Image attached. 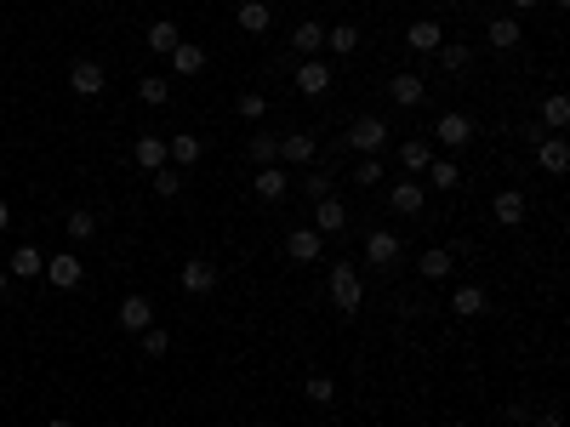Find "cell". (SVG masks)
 <instances>
[{"label":"cell","instance_id":"cell-27","mask_svg":"<svg viewBox=\"0 0 570 427\" xmlns=\"http://www.w3.org/2000/svg\"><path fill=\"white\" fill-rule=\"evenodd\" d=\"M462 183V165L451 160V154H439V160H428V188H439V194H451V188Z\"/></svg>","mask_w":570,"mask_h":427},{"label":"cell","instance_id":"cell-44","mask_svg":"<svg viewBox=\"0 0 570 427\" xmlns=\"http://www.w3.org/2000/svg\"><path fill=\"white\" fill-rule=\"evenodd\" d=\"M531 427H559V416H554V411H547V416H536Z\"/></svg>","mask_w":570,"mask_h":427},{"label":"cell","instance_id":"cell-7","mask_svg":"<svg viewBox=\"0 0 570 427\" xmlns=\"http://www.w3.org/2000/svg\"><path fill=\"white\" fill-rule=\"evenodd\" d=\"M46 280H52L57 291H75L80 280H86V263H80L75 251H57V256H46Z\"/></svg>","mask_w":570,"mask_h":427},{"label":"cell","instance_id":"cell-22","mask_svg":"<svg viewBox=\"0 0 570 427\" xmlns=\"http://www.w3.org/2000/svg\"><path fill=\"white\" fill-rule=\"evenodd\" d=\"M205 69V46H195V40H177V46H172V74L177 80H195Z\"/></svg>","mask_w":570,"mask_h":427},{"label":"cell","instance_id":"cell-2","mask_svg":"<svg viewBox=\"0 0 570 427\" xmlns=\"http://www.w3.org/2000/svg\"><path fill=\"white\" fill-rule=\"evenodd\" d=\"M343 143L354 148V154H383V143H388V120H376V114H360L343 132Z\"/></svg>","mask_w":570,"mask_h":427},{"label":"cell","instance_id":"cell-6","mask_svg":"<svg viewBox=\"0 0 570 427\" xmlns=\"http://www.w3.org/2000/svg\"><path fill=\"white\" fill-rule=\"evenodd\" d=\"M103 85H109L103 63H97V57H75V69H69V92H75V97H97Z\"/></svg>","mask_w":570,"mask_h":427},{"label":"cell","instance_id":"cell-47","mask_svg":"<svg viewBox=\"0 0 570 427\" xmlns=\"http://www.w3.org/2000/svg\"><path fill=\"white\" fill-rule=\"evenodd\" d=\"M0 296H6V268H0Z\"/></svg>","mask_w":570,"mask_h":427},{"label":"cell","instance_id":"cell-1","mask_svg":"<svg viewBox=\"0 0 570 427\" xmlns=\"http://www.w3.org/2000/svg\"><path fill=\"white\" fill-rule=\"evenodd\" d=\"M325 291H331V308L336 313H360L365 308V280H360V268H354V263H331Z\"/></svg>","mask_w":570,"mask_h":427},{"label":"cell","instance_id":"cell-45","mask_svg":"<svg viewBox=\"0 0 570 427\" xmlns=\"http://www.w3.org/2000/svg\"><path fill=\"white\" fill-rule=\"evenodd\" d=\"M508 6H514V12H531V6H536V0H508Z\"/></svg>","mask_w":570,"mask_h":427},{"label":"cell","instance_id":"cell-9","mask_svg":"<svg viewBox=\"0 0 570 427\" xmlns=\"http://www.w3.org/2000/svg\"><path fill=\"white\" fill-rule=\"evenodd\" d=\"M308 228H320L325 233V240H336V233H343L348 228V205L343 200H336V194H325V200H314V223Z\"/></svg>","mask_w":570,"mask_h":427},{"label":"cell","instance_id":"cell-13","mask_svg":"<svg viewBox=\"0 0 570 427\" xmlns=\"http://www.w3.org/2000/svg\"><path fill=\"white\" fill-rule=\"evenodd\" d=\"M388 205L399 211V217H422V205H428V188L411 183V177H399V183L388 188Z\"/></svg>","mask_w":570,"mask_h":427},{"label":"cell","instance_id":"cell-30","mask_svg":"<svg viewBox=\"0 0 570 427\" xmlns=\"http://www.w3.org/2000/svg\"><path fill=\"white\" fill-rule=\"evenodd\" d=\"M137 97L149 103V109H165V103H172V80H165V74H143L137 80Z\"/></svg>","mask_w":570,"mask_h":427},{"label":"cell","instance_id":"cell-4","mask_svg":"<svg viewBox=\"0 0 570 427\" xmlns=\"http://www.w3.org/2000/svg\"><path fill=\"white\" fill-rule=\"evenodd\" d=\"M474 132H479V125H474V114H462V109H445V114L434 120V137L445 143V148H462V143H474Z\"/></svg>","mask_w":570,"mask_h":427},{"label":"cell","instance_id":"cell-20","mask_svg":"<svg viewBox=\"0 0 570 427\" xmlns=\"http://www.w3.org/2000/svg\"><path fill=\"white\" fill-rule=\"evenodd\" d=\"M200 154H205V143H200L195 132H172V143H165V160H172L177 171H188V165H200Z\"/></svg>","mask_w":570,"mask_h":427},{"label":"cell","instance_id":"cell-28","mask_svg":"<svg viewBox=\"0 0 570 427\" xmlns=\"http://www.w3.org/2000/svg\"><path fill=\"white\" fill-rule=\"evenodd\" d=\"M485 35H491V46H496V52H514L519 40H525L519 17H491V29H485Z\"/></svg>","mask_w":570,"mask_h":427},{"label":"cell","instance_id":"cell-41","mask_svg":"<svg viewBox=\"0 0 570 427\" xmlns=\"http://www.w3.org/2000/svg\"><path fill=\"white\" fill-rule=\"evenodd\" d=\"M303 188H308V200H325L331 194V171H303Z\"/></svg>","mask_w":570,"mask_h":427},{"label":"cell","instance_id":"cell-24","mask_svg":"<svg viewBox=\"0 0 570 427\" xmlns=\"http://www.w3.org/2000/svg\"><path fill=\"white\" fill-rule=\"evenodd\" d=\"M291 52H297V57H314V52H325V24H314V17H303V24L291 29Z\"/></svg>","mask_w":570,"mask_h":427},{"label":"cell","instance_id":"cell-31","mask_svg":"<svg viewBox=\"0 0 570 427\" xmlns=\"http://www.w3.org/2000/svg\"><path fill=\"white\" fill-rule=\"evenodd\" d=\"M325 46H331L336 57H354V52H360V29H354V24H336V29H325Z\"/></svg>","mask_w":570,"mask_h":427},{"label":"cell","instance_id":"cell-36","mask_svg":"<svg viewBox=\"0 0 570 427\" xmlns=\"http://www.w3.org/2000/svg\"><path fill=\"white\" fill-rule=\"evenodd\" d=\"M303 393H308V404H320V411H325V404H336V382L314 371V376L303 382Z\"/></svg>","mask_w":570,"mask_h":427},{"label":"cell","instance_id":"cell-8","mask_svg":"<svg viewBox=\"0 0 570 427\" xmlns=\"http://www.w3.org/2000/svg\"><path fill=\"white\" fill-rule=\"evenodd\" d=\"M331 80H336L331 63H320V57H303V63H297V92H303V97H325Z\"/></svg>","mask_w":570,"mask_h":427},{"label":"cell","instance_id":"cell-5","mask_svg":"<svg viewBox=\"0 0 570 427\" xmlns=\"http://www.w3.org/2000/svg\"><path fill=\"white\" fill-rule=\"evenodd\" d=\"M251 188H257V200H263V205H280V200L291 194V171H285V165H257Z\"/></svg>","mask_w":570,"mask_h":427},{"label":"cell","instance_id":"cell-39","mask_svg":"<svg viewBox=\"0 0 570 427\" xmlns=\"http://www.w3.org/2000/svg\"><path fill=\"white\" fill-rule=\"evenodd\" d=\"M383 177H388V165L376 160V154H360V165H354V183H360V188H376Z\"/></svg>","mask_w":570,"mask_h":427},{"label":"cell","instance_id":"cell-48","mask_svg":"<svg viewBox=\"0 0 570 427\" xmlns=\"http://www.w3.org/2000/svg\"><path fill=\"white\" fill-rule=\"evenodd\" d=\"M235 6H251V0H235Z\"/></svg>","mask_w":570,"mask_h":427},{"label":"cell","instance_id":"cell-25","mask_svg":"<svg viewBox=\"0 0 570 427\" xmlns=\"http://www.w3.org/2000/svg\"><path fill=\"white\" fill-rule=\"evenodd\" d=\"M565 125H570V97H565V92L542 97V132H547V137H565Z\"/></svg>","mask_w":570,"mask_h":427},{"label":"cell","instance_id":"cell-19","mask_svg":"<svg viewBox=\"0 0 570 427\" xmlns=\"http://www.w3.org/2000/svg\"><path fill=\"white\" fill-rule=\"evenodd\" d=\"M314 154H320L314 132H285V137H280V165H285V171H291V165H308Z\"/></svg>","mask_w":570,"mask_h":427},{"label":"cell","instance_id":"cell-38","mask_svg":"<svg viewBox=\"0 0 570 427\" xmlns=\"http://www.w3.org/2000/svg\"><path fill=\"white\" fill-rule=\"evenodd\" d=\"M251 160H257V165H280V137L257 132V137H251Z\"/></svg>","mask_w":570,"mask_h":427},{"label":"cell","instance_id":"cell-11","mask_svg":"<svg viewBox=\"0 0 570 427\" xmlns=\"http://www.w3.org/2000/svg\"><path fill=\"white\" fill-rule=\"evenodd\" d=\"M536 143V165L547 171V177H565L570 171V143L565 137H531Z\"/></svg>","mask_w":570,"mask_h":427},{"label":"cell","instance_id":"cell-26","mask_svg":"<svg viewBox=\"0 0 570 427\" xmlns=\"http://www.w3.org/2000/svg\"><path fill=\"white\" fill-rule=\"evenodd\" d=\"M143 40H149V52H160V57H172V46H177V24H172V17H155V24L149 29H143Z\"/></svg>","mask_w":570,"mask_h":427},{"label":"cell","instance_id":"cell-35","mask_svg":"<svg viewBox=\"0 0 570 427\" xmlns=\"http://www.w3.org/2000/svg\"><path fill=\"white\" fill-rule=\"evenodd\" d=\"M143 342H137V348H143V359H160V353H172V331H165V325H149V331H137Z\"/></svg>","mask_w":570,"mask_h":427},{"label":"cell","instance_id":"cell-12","mask_svg":"<svg viewBox=\"0 0 570 427\" xmlns=\"http://www.w3.org/2000/svg\"><path fill=\"white\" fill-rule=\"evenodd\" d=\"M388 97L399 103V109H422V103H428V80L405 69V74H394V80H388Z\"/></svg>","mask_w":570,"mask_h":427},{"label":"cell","instance_id":"cell-10","mask_svg":"<svg viewBox=\"0 0 570 427\" xmlns=\"http://www.w3.org/2000/svg\"><path fill=\"white\" fill-rule=\"evenodd\" d=\"M115 319H120V331H125V336H137V331H149V325H155V303L132 291V296L120 303V313H115Z\"/></svg>","mask_w":570,"mask_h":427},{"label":"cell","instance_id":"cell-37","mask_svg":"<svg viewBox=\"0 0 570 427\" xmlns=\"http://www.w3.org/2000/svg\"><path fill=\"white\" fill-rule=\"evenodd\" d=\"M63 233H69L75 245L92 240V233H97V217H92V211H69V217H63Z\"/></svg>","mask_w":570,"mask_h":427},{"label":"cell","instance_id":"cell-16","mask_svg":"<svg viewBox=\"0 0 570 427\" xmlns=\"http://www.w3.org/2000/svg\"><path fill=\"white\" fill-rule=\"evenodd\" d=\"M525 211H531V205H525L519 188H502V194L491 200V223H496V228H519V223H525Z\"/></svg>","mask_w":570,"mask_h":427},{"label":"cell","instance_id":"cell-34","mask_svg":"<svg viewBox=\"0 0 570 427\" xmlns=\"http://www.w3.org/2000/svg\"><path fill=\"white\" fill-rule=\"evenodd\" d=\"M428 160H434V148L422 143V137H411V143H399V165L405 171H428Z\"/></svg>","mask_w":570,"mask_h":427},{"label":"cell","instance_id":"cell-42","mask_svg":"<svg viewBox=\"0 0 570 427\" xmlns=\"http://www.w3.org/2000/svg\"><path fill=\"white\" fill-rule=\"evenodd\" d=\"M240 114H245V120H263V114H268V97H263V92H240Z\"/></svg>","mask_w":570,"mask_h":427},{"label":"cell","instance_id":"cell-18","mask_svg":"<svg viewBox=\"0 0 570 427\" xmlns=\"http://www.w3.org/2000/svg\"><path fill=\"white\" fill-rule=\"evenodd\" d=\"M6 273H12V280H40V273H46V251H40V245H17L6 256Z\"/></svg>","mask_w":570,"mask_h":427},{"label":"cell","instance_id":"cell-33","mask_svg":"<svg viewBox=\"0 0 570 427\" xmlns=\"http://www.w3.org/2000/svg\"><path fill=\"white\" fill-rule=\"evenodd\" d=\"M439 63H445V74H462L474 63V52L462 46V40H439Z\"/></svg>","mask_w":570,"mask_h":427},{"label":"cell","instance_id":"cell-21","mask_svg":"<svg viewBox=\"0 0 570 427\" xmlns=\"http://www.w3.org/2000/svg\"><path fill=\"white\" fill-rule=\"evenodd\" d=\"M439 40H445V24H439V17H416V24L405 29L411 52H439Z\"/></svg>","mask_w":570,"mask_h":427},{"label":"cell","instance_id":"cell-43","mask_svg":"<svg viewBox=\"0 0 570 427\" xmlns=\"http://www.w3.org/2000/svg\"><path fill=\"white\" fill-rule=\"evenodd\" d=\"M6 228H12V205H6V200H0V233H6Z\"/></svg>","mask_w":570,"mask_h":427},{"label":"cell","instance_id":"cell-46","mask_svg":"<svg viewBox=\"0 0 570 427\" xmlns=\"http://www.w3.org/2000/svg\"><path fill=\"white\" fill-rule=\"evenodd\" d=\"M46 427H75V422H63V416H52V422H46Z\"/></svg>","mask_w":570,"mask_h":427},{"label":"cell","instance_id":"cell-17","mask_svg":"<svg viewBox=\"0 0 570 427\" xmlns=\"http://www.w3.org/2000/svg\"><path fill=\"white\" fill-rule=\"evenodd\" d=\"M451 313H456V319L491 313V291H485V285H456V291H451Z\"/></svg>","mask_w":570,"mask_h":427},{"label":"cell","instance_id":"cell-3","mask_svg":"<svg viewBox=\"0 0 570 427\" xmlns=\"http://www.w3.org/2000/svg\"><path fill=\"white\" fill-rule=\"evenodd\" d=\"M285 256H291V263H320V256H325V233L320 228H291L285 233Z\"/></svg>","mask_w":570,"mask_h":427},{"label":"cell","instance_id":"cell-14","mask_svg":"<svg viewBox=\"0 0 570 427\" xmlns=\"http://www.w3.org/2000/svg\"><path fill=\"white\" fill-rule=\"evenodd\" d=\"M183 291H188V296H211V291H217V263L188 256V263H183Z\"/></svg>","mask_w":570,"mask_h":427},{"label":"cell","instance_id":"cell-40","mask_svg":"<svg viewBox=\"0 0 570 427\" xmlns=\"http://www.w3.org/2000/svg\"><path fill=\"white\" fill-rule=\"evenodd\" d=\"M155 194H160V200H177V194H183V171L160 165V171H155Z\"/></svg>","mask_w":570,"mask_h":427},{"label":"cell","instance_id":"cell-23","mask_svg":"<svg viewBox=\"0 0 570 427\" xmlns=\"http://www.w3.org/2000/svg\"><path fill=\"white\" fill-rule=\"evenodd\" d=\"M132 165H143V171H160V165H172V160H165V137L143 132V137L132 143Z\"/></svg>","mask_w":570,"mask_h":427},{"label":"cell","instance_id":"cell-32","mask_svg":"<svg viewBox=\"0 0 570 427\" xmlns=\"http://www.w3.org/2000/svg\"><path fill=\"white\" fill-rule=\"evenodd\" d=\"M240 29L245 35H268L274 29V12L263 6V0H251V6H240Z\"/></svg>","mask_w":570,"mask_h":427},{"label":"cell","instance_id":"cell-15","mask_svg":"<svg viewBox=\"0 0 570 427\" xmlns=\"http://www.w3.org/2000/svg\"><path fill=\"white\" fill-rule=\"evenodd\" d=\"M365 263H371V268H394V263H399V233L371 228V233H365Z\"/></svg>","mask_w":570,"mask_h":427},{"label":"cell","instance_id":"cell-29","mask_svg":"<svg viewBox=\"0 0 570 427\" xmlns=\"http://www.w3.org/2000/svg\"><path fill=\"white\" fill-rule=\"evenodd\" d=\"M456 268V256L445 251V245H434V251H422V263H416V273L422 280H445V273Z\"/></svg>","mask_w":570,"mask_h":427}]
</instances>
